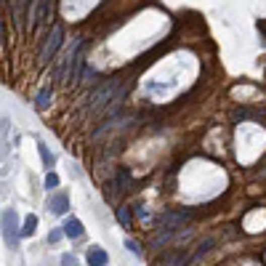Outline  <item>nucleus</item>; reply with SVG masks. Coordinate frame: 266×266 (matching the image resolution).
<instances>
[{"instance_id": "9b49d317", "label": "nucleus", "mask_w": 266, "mask_h": 266, "mask_svg": "<svg viewBox=\"0 0 266 266\" xmlns=\"http://www.w3.org/2000/svg\"><path fill=\"white\" fill-rule=\"evenodd\" d=\"M59 186V176L53 173V170H48V173H45V189H56Z\"/></svg>"}, {"instance_id": "0eeeda50", "label": "nucleus", "mask_w": 266, "mask_h": 266, "mask_svg": "<svg viewBox=\"0 0 266 266\" xmlns=\"http://www.w3.org/2000/svg\"><path fill=\"white\" fill-rule=\"evenodd\" d=\"M61 229H64V234L66 237H72V240H78V237H83V221H80V218H66V224L61 226Z\"/></svg>"}, {"instance_id": "423d86ee", "label": "nucleus", "mask_w": 266, "mask_h": 266, "mask_svg": "<svg viewBox=\"0 0 266 266\" xmlns=\"http://www.w3.org/2000/svg\"><path fill=\"white\" fill-rule=\"evenodd\" d=\"M48 208H51L56 216H64L66 211H70V194H53L51 203H48Z\"/></svg>"}, {"instance_id": "6e6552de", "label": "nucleus", "mask_w": 266, "mask_h": 266, "mask_svg": "<svg viewBox=\"0 0 266 266\" xmlns=\"http://www.w3.org/2000/svg\"><path fill=\"white\" fill-rule=\"evenodd\" d=\"M37 152H40V160H43V165H45V170H53V165H56V157H53V152L45 147V144H37Z\"/></svg>"}, {"instance_id": "39448f33", "label": "nucleus", "mask_w": 266, "mask_h": 266, "mask_svg": "<svg viewBox=\"0 0 266 266\" xmlns=\"http://www.w3.org/2000/svg\"><path fill=\"white\" fill-rule=\"evenodd\" d=\"M109 263V255L104 248H99V245H93V248H88V266H107Z\"/></svg>"}, {"instance_id": "9d476101", "label": "nucleus", "mask_w": 266, "mask_h": 266, "mask_svg": "<svg viewBox=\"0 0 266 266\" xmlns=\"http://www.w3.org/2000/svg\"><path fill=\"white\" fill-rule=\"evenodd\" d=\"M48 104H51V88H43L40 93H37V99H35V107L43 112L45 107H48Z\"/></svg>"}, {"instance_id": "f8f14e48", "label": "nucleus", "mask_w": 266, "mask_h": 266, "mask_svg": "<svg viewBox=\"0 0 266 266\" xmlns=\"http://www.w3.org/2000/svg\"><path fill=\"white\" fill-rule=\"evenodd\" d=\"M61 266H78V258H75L72 253H64L61 255Z\"/></svg>"}, {"instance_id": "1a4fd4ad", "label": "nucleus", "mask_w": 266, "mask_h": 266, "mask_svg": "<svg viewBox=\"0 0 266 266\" xmlns=\"http://www.w3.org/2000/svg\"><path fill=\"white\" fill-rule=\"evenodd\" d=\"M35 229H37V216L30 213V216L24 218V224H22V237H32Z\"/></svg>"}, {"instance_id": "f03ea898", "label": "nucleus", "mask_w": 266, "mask_h": 266, "mask_svg": "<svg viewBox=\"0 0 266 266\" xmlns=\"http://www.w3.org/2000/svg\"><path fill=\"white\" fill-rule=\"evenodd\" d=\"M189 211H170L163 216V221H160V229L163 232H173V229H181V226L189 221Z\"/></svg>"}, {"instance_id": "f257e3e1", "label": "nucleus", "mask_w": 266, "mask_h": 266, "mask_svg": "<svg viewBox=\"0 0 266 266\" xmlns=\"http://www.w3.org/2000/svg\"><path fill=\"white\" fill-rule=\"evenodd\" d=\"M19 234H22V229H19V216H16V211H6L3 213V240H6V245L11 250H16Z\"/></svg>"}, {"instance_id": "ddd939ff", "label": "nucleus", "mask_w": 266, "mask_h": 266, "mask_svg": "<svg viewBox=\"0 0 266 266\" xmlns=\"http://www.w3.org/2000/svg\"><path fill=\"white\" fill-rule=\"evenodd\" d=\"M61 237H64V229H53V232L48 234V242H51V245H56V242L61 240Z\"/></svg>"}, {"instance_id": "4468645a", "label": "nucleus", "mask_w": 266, "mask_h": 266, "mask_svg": "<svg viewBox=\"0 0 266 266\" xmlns=\"http://www.w3.org/2000/svg\"><path fill=\"white\" fill-rule=\"evenodd\" d=\"M125 248H128L133 255H141V250H139V242H136V240H125Z\"/></svg>"}, {"instance_id": "20e7f679", "label": "nucleus", "mask_w": 266, "mask_h": 266, "mask_svg": "<svg viewBox=\"0 0 266 266\" xmlns=\"http://www.w3.org/2000/svg\"><path fill=\"white\" fill-rule=\"evenodd\" d=\"M115 88H117V83H107L101 91L93 93V99H91V109H99V107H104L107 101H112V93H115Z\"/></svg>"}, {"instance_id": "2eb2a0df", "label": "nucleus", "mask_w": 266, "mask_h": 266, "mask_svg": "<svg viewBox=\"0 0 266 266\" xmlns=\"http://www.w3.org/2000/svg\"><path fill=\"white\" fill-rule=\"evenodd\" d=\"M120 221L125 224V226H130V213H128V208H120Z\"/></svg>"}, {"instance_id": "7ed1b4c3", "label": "nucleus", "mask_w": 266, "mask_h": 266, "mask_svg": "<svg viewBox=\"0 0 266 266\" xmlns=\"http://www.w3.org/2000/svg\"><path fill=\"white\" fill-rule=\"evenodd\" d=\"M59 45H61V27H53L51 35H48V40H45V45H43V51H40V59L51 61L53 53L59 51Z\"/></svg>"}]
</instances>
